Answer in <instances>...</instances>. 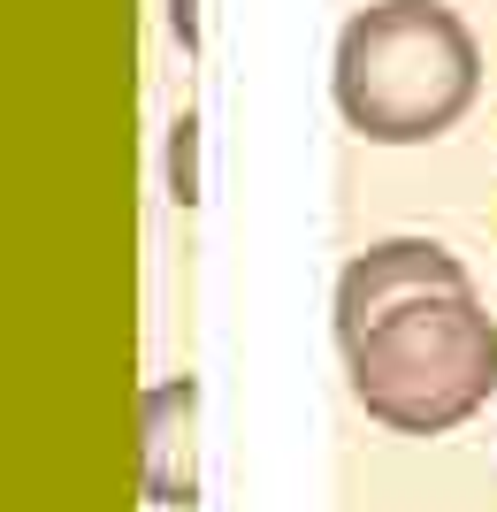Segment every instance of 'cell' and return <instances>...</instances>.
Returning a JSON list of instances; mask_svg holds the SVG:
<instances>
[{"label": "cell", "instance_id": "cell-1", "mask_svg": "<svg viewBox=\"0 0 497 512\" xmlns=\"http://www.w3.org/2000/svg\"><path fill=\"white\" fill-rule=\"evenodd\" d=\"M337 344L352 398L398 436H444L497 398V321L436 237L368 245L337 276Z\"/></svg>", "mask_w": 497, "mask_h": 512}, {"label": "cell", "instance_id": "cell-2", "mask_svg": "<svg viewBox=\"0 0 497 512\" xmlns=\"http://www.w3.org/2000/svg\"><path fill=\"white\" fill-rule=\"evenodd\" d=\"M329 85L368 146H429L475 107L482 46L444 0H375L337 31Z\"/></svg>", "mask_w": 497, "mask_h": 512}, {"label": "cell", "instance_id": "cell-3", "mask_svg": "<svg viewBox=\"0 0 497 512\" xmlns=\"http://www.w3.org/2000/svg\"><path fill=\"white\" fill-rule=\"evenodd\" d=\"M146 490L161 505H192V383L153 390L146 406Z\"/></svg>", "mask_w": 497, "mask_h": 512}, {"label": "cell", "instance_id": "cell-4", "mask_svg": "<svg viewBox=\"0 0 497 512\" xmlns=\"http://www.w3.org/2000/svg\"><path fill=\"white\" fill-rule=\"evenodd\" d=\"M192 130H199V123L184 115V123H176V146H169V153H176V199H184V207L199 199V192H192Z\"/></svg>", "mask_w": 497, "mask_h": 512}, {"label": "cell", "instance_id": "cell-5", "mask_svg": "<svg viewBox=\"0 0 497 512\" xmlns=\"http://www.w3.org/2000/svg\"><path fill=\"white\" fill-rule=\"evenodd\" d=\"M176 39H184V46H199V31H192V0H176Z\"/></svg>", "mask_w": 497, "mask_h": 512}]
</instances>
